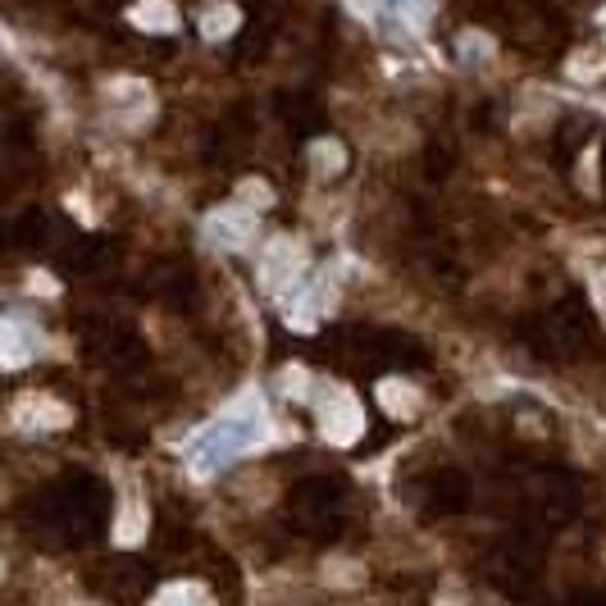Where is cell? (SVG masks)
<instances>
[{"label":"cell","instance_id":"obj_11","mask_svg":"<svg viewBox=\"0 0 606 606\" xmlns=\"http://www.w3.org/2000/svg\"><path fill=\"white\" fill-rule=\"evenodd\" d=\"M150 606H210V602H205L201 584H169V588L156 593V602H150Z\"/></svg>","mask_w":606,"mask_h":606},{"label":"cell","instance_id":"obj_3","mask_svg":"<svg viewBox=\"0 0 606 606\" xmlns=\"http://www.w3.org/2000/svg\"><path fill=\"white\" fill-rule=\"evenodd\" d=\"M256 237V215L247 205H224L205 220V242L220 251H242Z\"/></svg>","mask_w":606,"mask_h":606},{"label":"cell","instance_id":"obj_16","mask_svg":"<svg viewBox=\"0 0 606 606\" xmlns=\"http://www.w3.org/2000/svg\"><path fill=\"white\" fill-rule=\"evenodd\" d=\"M597 301H602V311H606V283H602V292H597Z\"/></svg>","mask_w":606,"mask_h":606},{"label":"cell","instance_id":"obj_6","mask_svg":"<svg viewBox=\"0 0 606 606\" xmlns=\"http://www.w3.org/2000/svg\"><path fill=\"white\" fill-rule=\"evenodd\" d=\"M33 356V338L19 319H0V366H23Z\"/></svg>","mask_w":606,"mask_h":606},{"label":"cell","instance_id":"obj_4","mask_svg":"<svg viewBox=\"0 0 606 606\" xmlns=\"http://www.w3.org/2000/svg\"><path fill=\"white\" fill-rule=\"evenodd\" d=\"M301 279V251L292 237H274L269 242V251L260 256V283L269 292H288L292 283Z\"/></svg>","mask_w":606,"mask_h":606},{"label":"cell","instance_id":"obj_5","mask_svg":"<svg viewBox=\"0 0 606 606\" xmlns=\"http://www.w3.org/2000/svg\"><path fill=\"white\" fill-rule=\"evenodd\" d=\"M14 424L27 434H46V429H59V424H69V406H59L55 397H23L14 406Z\"/></svg>","mask_w":606,"mask_h":606},{"label":"cell","instance_id":"obj_9","mask_svg":"<svg viewBox=\"0 0 606 606\" xmlns=\"http://www.w3.org/2000/svg\"><path fill=\"white\" fill-rule=\"evenodd\" d=\"M133 23L142 27V33H173L178 14H173L169 0H142V5L133 10Z\"/></svg>","mask_w":606,"mask_h":606},{"label":"cell","instance_id":"obj_10","mask_svg":"<svg viewBox=\"0 0 606 606\" xmlns=\"http://www.w3.org/2000/svg\"><path fill=\"white\" fill-rule=\"evenodd\" d=\"M237 23H242V14L233 5H224V0L201 10V33L205 37H228V33H237Z\"/></svg>","mask_w":606,"mask_h":606},{"label":"cell","instance_id":"obj_8","mask_svg":"<svg viewBox=\"0 0 606 606\" xmlns=\"http://www.w3.org/2000/svg\"><path fill=\"white\" fill-rule=\"evenodd\" d=\"M142 534H146V506L133 497V502H124V510H119V520H114V542L119 548H137Z\"/></svg>","mask_w":606,"mask_h":606},{"label":"cell","instance_id":"obj_1","mask_svg":"<svg viewBox=\"0 0 606 606\" xmlns=\"http://www.w3.org/2000/svg\"><path fill=\"white\" fill-rule=\"evenodd\" d=\"M260 429H265V419H260V406H256V402L224 411V415L192 442V465H197V474H215L220 465H228L233 457H242L247 447H256Z\"/></svg>","mask_w":606,"mask_h":606},{"label":"cell","instance_id":"obj_17","mask_svg":"<svg viewBox=\"0 0 606 606\" xmlns=\"http://www.w3.org/2000/svg\"><path fill=\"white\" fill-rule=\"evenodd\" d=\"M0 580H5V561H0Z\"/></svg>","mask_w":606,"mask_h":606},{"label":"cell","instance_id":"obj_2","mask_svg":"<svg viewBox=\"0 0 606 606\" xmlns=\"http://www.w3.org/2000/svg\"><path fill=\"white\" fill-rule=\"evenodd\" d=\"M315 415H319V429H324L328 442H356L360 429H366V415H360L356 397H347V392H328V397H319Z\"/></svg>","mask_w":606,"mask_h":606},{"label":"cell","instance_id":"obj_15","mask_svg":"<svg viewBox=\"0 0 606 606\" xmlns=\"http://www.w3.org/2000/svg\"><path fill=\"white\" fill-rule=\"evenodd\" d=\"M489 50H493V46L483 42V37H474V33H470V37H461V55H489Z\"/></svg>","mask_w":606,"mask_h":606},{"label":"cell","instance_id":"obj_13","mask_svg":"<svg viewBox=\"0 0 606 606\" xmlns=\"http://www.w3.org/2000/svg\"><path fill=\"white\" fill-rule=\"evenodd\" d=\"M324 574L328 584H360V565H347V561H328Z\"/></svg>","mask_w":606,"mask_h":606},{"label":"cell","instance_id":"obj_12","mask_svg":"<svg viewBox=\"0 0 606 606\" xmlns=\"http://www.w3.org/2000/svg\"><path fill=\"white\" fill-rule=\"evenodd\" d=\"M311 165H315V173L343 169V146H338V142H315V146H311Z\"/></svg>","mask_w":606,"mask_h":606},{"label":"cell","instance_id":"obj_7","mask_svg":"<svg viewBox=\"0 0 606 606\" xmlns=\"http://www.w3.org/2000/svg\"><path fill=\"white\" fill-rule=\"evenodd\" d=\"M379 402H383V411H388V415H397V419L419 415V397H415V388H411V383H402V379H388V383H379Z\"/></svg>","mask_w":606,"mask_h":606},{"label":"cell","instance_id":"obj_14","mask_svg":"<svg viewBox=\"0 0 606 606\" xmlns=\"http://www.w3.org/2000/svg\"><path fill=\"white\" fill-rule=\"evenodd\" d=\"M237 197H242V201H251V205H265V201H269V192H265L260 183H242V192H237Z\"/></svg>","mask_w":606,"mask_h":606}]
</instances>
